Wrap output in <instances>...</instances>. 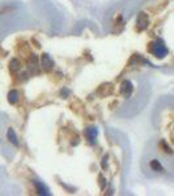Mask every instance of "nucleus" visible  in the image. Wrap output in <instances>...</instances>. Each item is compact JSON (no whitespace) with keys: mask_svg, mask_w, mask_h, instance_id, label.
Wrapping results in <instances>:
<instances>
[{"mask_svg":"<svg viewBox=\"0 0 174 196\" xmlns=\"http://www.w3.org/2000/svg\"><path fill=\"white\" fill-rule=\"evenodd\" d=\"M100 186H101V188H105V186H106V180L104 176H100Z\"/></svg>","mask_w":174,"mask_h":196,"instance_id":"obj_13","label":"nucleus"},{"mask_svg":"<svg viewBox=\"0 0 174 196\" xmlns=\"http://www.w3.org/2000/svg\"><path fill=\"white\" fill-rule=\"evenodd\" d=\"M160 145L162 146V148H164V150H165L166 153H169V154H172V153H173L172 148H170V146H168V144L165 143V141H161V143H160Z\"/></svg>","mask_w":174,"mask_h":196,"instance_id":"obj_12","label":"nucleus"},{"mask_svg":"<svg viewBox=\"0 0 174 196\" xmlns=\"http://www.w3.org/2000/svg\"><path fill=\"white\" fill-rule=\"evenodd\" d=\"M148 24H149V18H148V14L147 13H140L139 17L136 20V26H138V30H144V29L148 28Z\"/></svg>","mask_w":174,"mask_h":196,"instance_id":"obj_2","label":"nucleus"},{"mask_svg":"<svg viewBox=\"0 0 174 196\" xmlns=\"http://www.w3.org/2000/svg\"><path fill=\"white\" fill-rule=\"evenodd\" d=\"M149 166H151V169L152 170H154V171H157V173H161V171H164V169H162V165L158 162L157 160H153V161H151V164H149Z\"/></svg>","mask_w":174,"mask_h":196,"instance_id":"obj_9","label":"nucleus"},{"mask_svg":"<svg viewBox=\"0 0 174 196\" xmlns=\"http://www.w3.org/2000/svg\"><path fill=\"white\" fill-rule=\"evenodd\" d=\"M38 56L37 55H32L30 58H29V67H30V70H36V68H38Z\"/></svg>","mask_w":174,"mask_h":196,"instance_id":"obj_10","label":"nucleus"},{"mask_svg":"<svg viewBox=\"0 0 174 196\" xmlns=\"http://www.w3.org/2000/svg\"><path fill=\"white\" fill-rule=\"evenodd\" d=\"M41 64L43 67V70L46 71H50L52 70V67H54V62H52V59L47 55V54H43L42 55V60H41Z\"/></svg>","mask_w":174,"mask_h":196,"instance_id":"obj_4","label":"nucleus"},{"mask_svg":"<svg viewBox=\"0 0 174 196\" xmlns=\"http://www.w3.org/2000/svg\"><path fill=\"white\" fill-rule=\"evenodd\" d=\"M120 93H122L126 98H128L130 96H131V93H132V84H131V81L124 80L122 82V85H120Z\"/></svg>","mask_w":174,"mask_h":196,"instance_id":"obj_3","label":"nucleus"},{"mask_svg":"<svg viewBox=\"0 0 174 196\" xmlns=\"http://www.w3.org/2000/svg\"><path fill=\"white\" fill-rule=\"evenodd\" d=\"M9 66H11V67H9V68H11V71H13V72H16V71L20 70V62H18L17 59H13Z\"/></svg>","mask_w":174,"mask_h":196,"instance_id":"obj_11","label":"nucleus"},{"mask_svg":"<svg viewBox=\"0 0 174 196\" xmlns=\"http://www.w3.org/2000/svg\"><path fill=\"white\" fill-rule=\"evenodd\" d=\"M7 137H8V140L11 141V143L13 144V145H18V140H17V136H16V134H14V131H13V128H9L8 131H7Z\"/></svg>","mask_w":174,"mask_h":196,"instance_id":"obj_7","label":"nucleus"},{"mask_svg":"<svg viewBox=\"0 0 174 196\" xmlns=\"http://www.w3.org/2000/svg\"><path fill=\"white\" fill-rule=\"evenodd\" d=\"M85 135H86V139H88L92 144H94L96 139H97V136H98V131L96 127H89V128H86Z\"/></svg>","mask_w":174,"mask_h":196,"instance_id":"obj_5","label":"nucleus"},{"mask_svg":"<svg viewBox=\"0 0 174 196\" xmlns=\"http://www.w3.org/2000/svg\"><path fill=\"white\" fill-rule=\"evenodd\" d=\"M149 50H151V52L158 59H161V58L168 55V48L165 47V45H164L161 41L151 43V48H149Z\"/></svg>","mask_w":174,"mask_h":196,"instance_id":"obj_1","label":"nucleus"},{"mask_svg":"<svg viewBox=\"0 0 174 196\" xmlns=\"http://www.w3.org/2000/svg\"><path fill=\"white\" fill-rule=\"evenodd\" d=\"M17 101H18V92L17 90H11L8 93V102L14 105Z\"/></svg>","mask_w":174,"mask_h":196,"instance_id":"obj_8","label":"nucleus"},{"mask_svg":"<svg viewBox=\"0 0 174 196\" xmlns=\"http://www.w3.org/2000/svg\"><path fill=\"white\" fill-rule=\"evenodd\" d=\"M34 186H36V188H37V191H38V194H40V195H43V196L50 195L49 188H47L45 184H42L41 182H38V180H34Z\"/></svg>","mask_w":174,"mask_h":196,"instance_id":"obj_6","label":"nucleus"}]
</instances>
